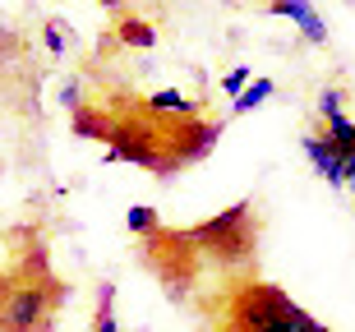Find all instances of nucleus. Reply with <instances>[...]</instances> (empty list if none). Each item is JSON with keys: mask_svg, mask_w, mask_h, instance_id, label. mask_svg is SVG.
<instances>
[{"mask_svg": "<svg viewBox=\"0 0 355 332\" xmlns=\"http://www.w3.org/2000/svg\"><path fill=\"white\" fill-rule=\"evenodd\" d=\"M69 125L92 143H106L116 161H134L157 180H175L184 166L203 161L222 134V116H208L198 97L180 88L134 93L125 83L92 88L69 111Z\"/></svg>", "mask_w": 355, "mask_h": 332, "instance_id": "f257e3e1", "label": "nucleus"}, {"mask_svg": "<svg viewBox=\"0 0 355 332\" xmlns=\"http://www.w3.org/2000/svg\"><path fill=\"white\" fill-rule=\"evenodd\" d=\"M139 263L157 277V286L175 305H189L198 291H208L226 277H254L259 213L250 199H240L194 226L162 222L148 240H139Z\"/></svg>", "mask_w": 355, "mask_h": 332, "instance_id": "f03ea898", "label": "nucleus"}, {"mask_svg": "<svg viewBox=\"0 0 355 332\" xmlns=\"http://www.w3.org/2000/svg\"><path fill=\"white\" fill-rule=\"evenodd\" d=\"M69 300V281L55 277L46 240L37 231H14L0 259V332H55Z\"/></svg>", "mask_w": 355, "mask_h": 332, "instance_id": "7ed1b4c3", "label": "nucleus"}, {"mask_svg": "<svg viewBox=\"0 0 355 332\" xmlns=\"http://www.w3.org/2000/svg\"><path fill=\"white\" fill-rule=\"evenodd\" d=\"M184 309H194L198 332H328L314 314H304L282 286L254 277H226L198 291Z\"/></svg>", "mask_w": 355, "mask_h": 332, "instance_id": "20e7f679", "label": "nucleus"}, {"mask_svg": "<svg viewBox=\"0 0 355 332\" xmlns=\"http://www.w3.org/2000/svg\"><path fill=\"white\" fill-rule=\"evenodd\" d=\"M300 148H304V157L314 161V171L328 180V185H337L342 189V152H337V143H332L323 130H309L300 139Z\"/></svg>", "mask_w": 355, "mask_h": 332, "instance_id": "39448f33", "label": "nucleus"}, {"mask_svg": "<svg viewBox=\"0 0 355 332\" xmlns=\"http://www.w3.org/2000/svg\"><path fill=\"white\" fill-rule=\"evenodd\" d=\"M268 10L277 14V19H295L304 33V42H328V24H323V14H314L309 5H300V0H277V5H268Z\"/></svg>", "mask_w": 355, "mask_h": 332, "instance_id": "423d86ee", "label": "nucleus"}, {"mask_svg": "<svg viewBox=\"0 0 355 332\" xmlns=\"http://www.w3.org/2000/svg\"><path fill=\"white\" fill-rule=\"evenodd\" d=\"M116 37H120V46H139V51H148V46H157V28L148 24V19H139V14H120Z\"/></svg>", "mask_w": 355, "mask_h": 332, "instance_id": "0eeeda50", "label": "nucleus"}, {"mask_svg": "<svg viewBox=\"0 0 355 332\" xmlns=\"http://www.w3.org/2000/svg\"><path fill=\"white\" fill-rule=\"evenodd\" d=\"M88 332H120V323H116V281H97V309H92Z\"/></svg>", "mask_w": 355, "mask_h": 332, "instance_id": "6e6552de", "label": "nucleus"}, {"mask_svg": "<svg viewBox=\"0 0 355 332\" xmlns=\"http://www.w3.org/2000/svg\"><path fill=\"white\" fill-rule=\"evenodd\" d=\"M268 97H272V79H254L250 88H245V93H240L236 102H231V111H236V116H250V111L263 107Z\"/></svg>", "mask_w": 355, "mask_h": 332, "instance_id": "1a4fd4ad", "label": "nucleus"}, {"mask_svg": "<svg viewBox=\"0 0 355 332\" xmlns=\"http://www.w3.org/2000/svg\"><path fill=\"white\" fill-rule=\"evenodd\" d=\"M125 226H130L139 240H148V236H153V231L162 226V217H157V208H148V203H134L130 213H125Z\"/></svg>", "mask_w": 355, "mask_h": 332, "instance_id": "9d476101", "label": "nucleus"}, {"mask_svg": "<svg viewBox=\"0 0 355 332\" xmlns=\"http://www.w3.org/2000/svg\"><path fill=\"white\" fill-rule=\"evenodd\" d=\"M250 83H254V74H250V65H236V69H231V74H226V79H222V93H226V97H231V102H236V97H240V93H245V88H250Z\"/></svg>", "mask_w": 355, "mask_h": 332, "instance_id": "9b49d317", "label": "nucleus"}, {"mask_svg": "<svg viewBox=\"0 0 355 332\" xmlns=\"http://www.w3.org/2000/svg\"><path fill=\"white\" fill-rule=\"evenodd\" d=\"M46 46H51V51H65L69 46V24L51 19V24H46Z\"/></svg>", "mask_w": 355, "mask_h": 332, "instance_id": "f8f14e48", "label": "nucleus"}, {"mask_svg": "<svg viewBox=\"0 0 355 332\" xmlns=\"http://www.w3.org/2000/svg\"><path fill=\"white\" fill-rule=\"evenodd\" d=\"M342 185H346V189L355 194V148H351V152L342 157Z\"/></svg>", "mask_w": 355, "mask_h": 332, "instance_id": "ddd939ff", "label": "nucleus"}]
</instances>
